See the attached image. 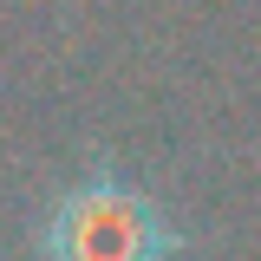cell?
Wrapping results in <instances>:
<instances>
[{
    "label": "cell",
    "instance_id": "6da1fadb",
    "mask_svg": "<svg viewBox=\"0 0 261 261\" xmlns=\"http://www.w3.org/2000/svg\"><path fill=\"white\" fill-rule=\"evenodd\" d=\"M39 255L46 261H170L176 228L150 190H137L118 170H92L46 202Z\"/></svg>",
    "mask_w": 261,
    "mask_h": 261
}]
</instances>
